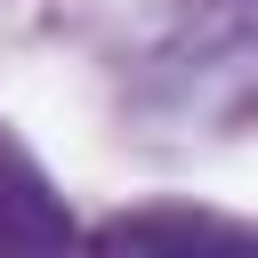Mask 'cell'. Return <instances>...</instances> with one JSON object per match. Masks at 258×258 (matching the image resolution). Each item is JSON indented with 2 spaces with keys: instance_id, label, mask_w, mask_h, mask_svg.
I'll use <instances>...</instances> for the list:
<instances>
[{
  "instance_id": "obj_1",
  "label": "cell",
  "mask_w": 258,
  "mask_h": 258,
  "mask_svg": "<svg viewBox=\"0 0 258 258\" xmlns=\"http://www.w3.org/2000/svg\"><path fill=\"white\" fill-rule=\"evenodd\" d=\"M56 242H73L64 202L16 145H0V250H56Z\"/></svg>"
},
{
  "instance_id": "obj_2",
  "label": "cell",
  "mask_w": 258,
  "mask_h": 258,
  "mask_svg": "<svg viewBox=\"0 0 258 258\" xmlns=\"http://www.w3.org/2000/svg\"><path fill=\"white\" fill-rule=\"evenodd\" d=\"M97 242L105 250H145V242H218V250H234L242 242V226H226V218H202V210H145V218H113V226H97Z\"/></svg>"
}]
</instances>
